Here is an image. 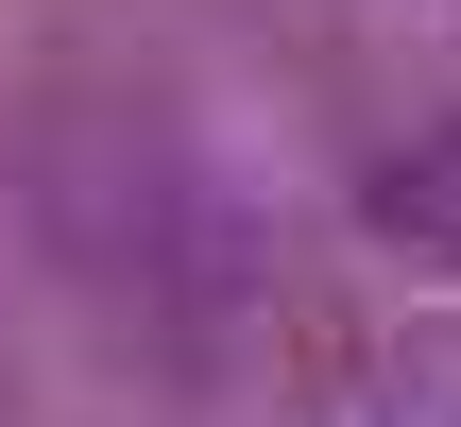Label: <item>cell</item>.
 <instances>
[{"mask_svg": "<svg viewBox=\"0 0 461 427\" xmlns=\"http://www.w3.org/2000/svg\"><path fill=\"white\" fill-rule=\"evenodd\" d=\"M359 223H376L411 274H461V120H428L411 154H376V171H359Z\"/></svg>", "mask_w": 461, "mask_h": 427, "instance_id": "obj_1", "label": "cell"}]
</instances>
